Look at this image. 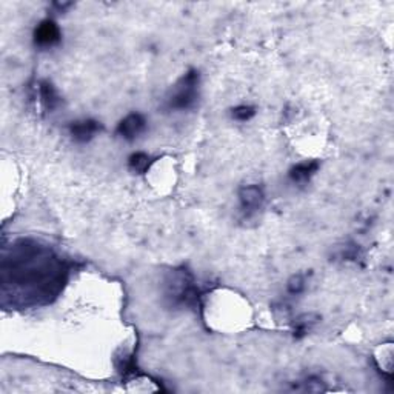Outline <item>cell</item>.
Returning <instances> with one entry per match:
<instances>
[{
    "label": "cell",
    "mask_w": 394,
    "mask_h": 394,
    "mask_svg": "<svg viewBox=\"0 0 394 394\" xmlns=\"http://www.w3.org/2000/svg\"><path fill=\"white\" fill-rule=\"evenodd\" d=\"M154 162L156 160L150 154L139 151V153H133L128 157V169L134 174H145Z\"/></svg>",
    "instance_id": "11"
},
{
    "label": "cell",
    "mask_w": 394,
    "mask_h": 394,
    "mask_svg": "<svg viewBox=\"0 0 394 394\" xmlns=\"http://www.w3.org/2000/svg\"><path fill=\"white\" fill-rule=\"evenodd\" d=\"M319 322V316L313 315H302L298 319H294L293 322V336L294 339H302L305 337L310 331L315 328V325Z\"/></svg>",
    "instance_id": "10"
},
{
    "label": "cell",
    "mask_w": 394,
    "mask_h": 394,
    "mask_svg": "<svg viewBox=\"0 0 394 394\" xmlns=\"http://www.w3.org/2000/svg\"><path fill=\"white\" fill-rule=\"evenodd\" d=\"M69 136L77 143H88L91 142L98 133L102 131L101 122L94 119H84V120H76L71 122L69 127Z\"/></svg>",
    "instance_id": "7"
},
{
    "label": "cell",
    "mask_w": 394,
    "mask_h": 394,
    "mask_svg": "<svg viewBox=\"0 0 394 394\" xmlns=\"http://www.w3.org/2000/svg\"><path fill=\"white\" fill-rule=\"evenodd\" d=\"M256 116V108L252 105H239L231 110V118L237 122H248Z\"/></svg>",
    "instance_id": "12"
},
{
    "label": "cell",
    "mask_w": 394,
    "mask_h": 394,
    "mask_svg": "<svg viewBox=\"0 0 394 394\" xmlns=\"http://www.w3.org/2000/svg\"><path fill=\"white\" fill-rule=\"evenodd\" d=\"M68 273L65 262L35 240L16 242L11 254L2 262L4 288L13 286L14 298L22 307L51 302L67 282Z\"/></svg>",
    "instance_id": "1"
},
{
    "label": "cell",
    "mask_w": 394,
    "mask_h": 394,
    "mask_svg": "<svg viewBox=\"0 0 394 394\" xmlns=\"http://www.w3.org/2000/svg\"><path fill=\"white\" fill-rule=\"evenodd\" d=\"M164 296L171 307H196L199 305L201 290L191 271L176 268L165 276Z\"/></svg>",
    "instance_id": "2"
},
{
    "label": "cell",
    "mask_w": 394,
    "mask_h": 394,
    "mask_svg": "<svg viewBox=\"0 0 394 394\" xmlns=\"http://www.w3.org/2000/svg\"><path fill=\"white\" fill-rule=\"evenodd\" d=\"M62 40V31L59 25L52 19H45L35 26L33 34V42L40 50L55 48Z\"/></svg>",
    "instance_id": "5"
},
{
    "label": "cell",
    "mask_w": 394,
    "mask_h": 394,
    "mask_svg": "<svg viewBox=\"0 0 394 394\" xmlns=\"http://www.w3.org/2000/svg\"><path fill=\"white\" fill-rule=\"evenodd\" d=\"M147 130V119L143 118L140 113H131L118 123V128H116V134L119 137L133 142L136 140L140 134L145 133Z\"/></svg>",
    "instance_id": "6"
},
{
    "label": "cell",
    "mask_w": 394,
    "mask_h": 394,
    "mask_svg": "<svg viewBox=\"0 0 394 394\" xmlns=\"http://www.w3.org/2000/svg\"><path fill=\"white\" fill-rule=\"evenodd\" d=\"M201 76L199 71L190 69L177 80L171 91L165 98V108L168 111H188L199 101Z\"/></svg>",
    "instance_id": "3"
},
{
    "label": "cell",
    "mask_w": 394,
    "mask_h": 394,
    "mask_svg": "<svg viewBox=\"0 0 394 394\" xmlns=\"http://www.w3.org/2000/svg\"><path fill=\"white\" fill-rule=\"evenodd\" d=\"M34 91H35V97H38L40 106L47 113H52L60 106L62 98L57 93L56 86L52 85L50 80H39V82L34 86Z\"/></svg>",
    "instance_id": "8"
},
{
    "label": "cell",
    "mask_w": 394,
    "mask_h": 394,
    "mask_svg": "<svg viewBox=\"0 0 394 394\" xmlns=\"http://www.w3.org/2000/svg\"><path fill=\"white\" fill-rule=\"evenodd\" d=\"M305 286H307L305 276L294 274L288 281V283H286V293H288L290 296H299L305 291Z\"/></svg>",
    "instance_id": "13"
},
{
    "label": "cell",
    "mask_w": 394,
    "mask_h": 394,
    "mask_svg": "<svg viewBox=\"0 0 394 394\" xmlns=\"http://www.w3.org/2000/svg\"><path fill=\"white\" fill-rule=\"evenodd\" d=\"M319 168H320L319 160H305V162L294 165L288 171V177L296 185H307L311 179L316 176Z\"/></svg>",
    "instance_id": "9"
},
{
    "label": "cell",
    "mask_w": 394,
    "mask_h": 394,
    "mask_svg": "<svg viewBox=\"0 0 394 394\" xmlns=\"http://www.w3.org/2000/svg\"><path fill=\"white\" fill-rule=\"evenodd\" d=\"M265 203V191L262 185H244L239 190V210L244 219H252L262 210Z\"/></svg>",
    "instance_id": "4"
}]
</instances>
